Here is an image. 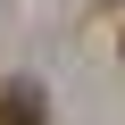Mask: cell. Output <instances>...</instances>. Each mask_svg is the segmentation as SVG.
I'll return each mask as SVG.
<instances>
[{
  "mask_svg": "<svg viewBox=\"0 0 125 125\" xmlns=\"http://www.w3.org/2000/svg\"><path fill=\"white\" fill-rule=\"evenodd\" d=\"M0 125H50V92L33 75H0Z\"/></svg>",
  "mask_w": 125,
  "mask_h": 125,
  "instance_id": "6da1fadb",
  "label": "cell"
}]
</instances>
